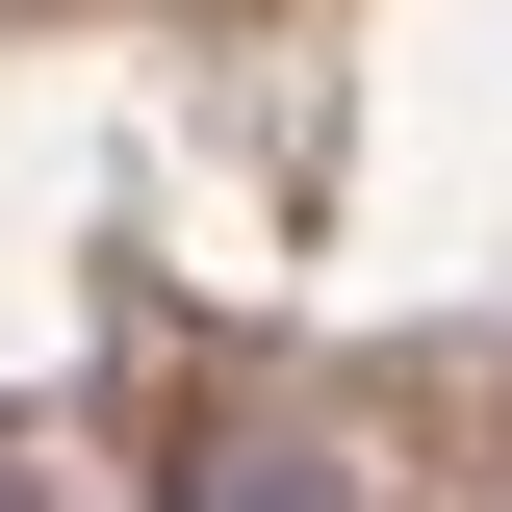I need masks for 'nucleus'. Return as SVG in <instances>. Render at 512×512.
I'll list each match as a JSON object with an SVG mask.
<instances>
[{"label":"nucleus","instance_id":"f257e3e1","mask_svg":"<svg viewBox=\"0 0 512 512\" xmlns=\"http://www.w3.org/2000/svg\"><path fill=\"white\" fill-rule=\"evenodd\" d=\"M180 512H333V461H308V436H205V461H180Z\"/></svg>","mask_w":512,"mask_h":512}]
</instances>
